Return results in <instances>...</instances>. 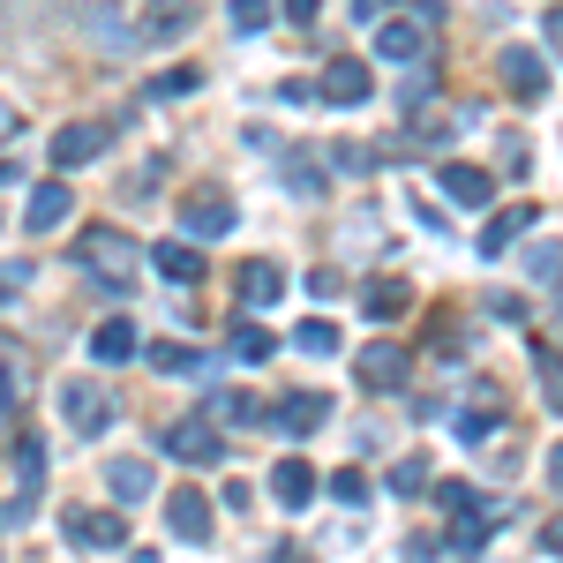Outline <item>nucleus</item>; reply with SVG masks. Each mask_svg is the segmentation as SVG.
Here are the masks:
<instances>
[{
  "label": "nucleus",
  "mask_w": 563,
  "mask_h": 563,
  "mask_svg": "<svg viewBox=\"0 0 563 563\" xmlns=\"http://www.w3.org/2000/svg\"><path fill=\"white\" fill-rule=\"evenodd\" d=\"M106 143H113V129H106V121H68V129L53 135V166H60V174L98 166V158H106Z\"/></svg>",
  "instance_id": "9"
},
{
  "label": "nucleus",
  "mask_w": 563,
  "mask_h": 563,
  "mask_svg": "<svg viewBox=\"0 0 563 563\" xmlns=\"http://www.w3.org/2000/svg\"><path fill=\"white\" fill-rule=\"evenodd\" d=\"M331 496H339V504H368V481L361 474H331Z\"/></svg>",
  "instance_id": "38"
},
{
  "label": "nucleus",
  "mask_w": 563,
  "mask_h": 563,
  "mask_svg": "<svg viewBox=\"0 0 563 563\" xmlns=\"http://www.w3.org/2000/svg\"><path fill=\"white\" fill-rule=\"evenodd\" d=\"M203 413H211L218 429H249V421H263V413H271V406H263L256 390H241V384H218Z\"/></svg>",
  "instance_id": "16"
},
{
  "label": "nucleus",
  "mask_w": 563,
  "mask_h": 563,
  "mask_svg": "<svg viewBox=\"0 0 563 563\" xmlns=\"http://www.w3.org/2000/svg\"><path fill=\"white\" fill-rule=\"evenodd\" d=\"M158 451L180 459V466H218V459H225V435H218L211 413H188V421H166V429H158Z\"/></svg>",
  "instance_id": "2"
},
{
  "label": "nucleus",
  "mask_w": 563,
  "mask_h": 563,
  "mask_svg": "<svg viewBox=\"0 0 563 563\" xmlns=\"http://www.w3.org/2000/svg\"><path fill=\"white\" fill-rule=\"evenodd\" d=\"M8 429H15V406H0V443H8Z\"/></svg>",
  "instance_id": "47"
},
{
  "label": "nucleus",
  "mask_w": 563,
  "mask_h": 563,
  "mask_svg": "<svg viewBox=\"0 0 563 563\" xmlns=\"http://www.w3.org/2000/svg\"><path fill=\"white\" fill-rule=\"evenodd\" d=\"M488 308H496L504 323H526V301H519V294H488Z\"/></svg>",
  "instance_id": "40"
},
{
  "label": "nucleus",
  "mask_w": 563,
  "mask_h": 563,
  "mask_svg": "<svg viewBox=\"0 0 563 563\" xmlns=\"http://www.w3.org/2000/svg\"><path fill=\"white\" fill-rule=\"evenodd\" d=\"M323 421H331V398H323V390H294V398H286L278 413H263V429H278L286 443H301V435H316Z\"/></svg>",
  "instance_id": "10"
},
{
  "label": "nucleus",
  "mask_w": 563,
  "mask_h": 563,
  "mask_svg": "<svg viewBox=\"0 0 563 563\" xmlns=\"http://www.w3.org/2000/svg\"><path fill=\"white\" fill-rule=\"evenodd\" d=\"M143 361H151L158 376H203V368H211V353H196V346H174V339H158V346H143Z\"/></svg>",
  "instance_id": "22"
},
{
  "label": "nucleus",
  "mask_w": 563,
  "mask_h": 563,
  "mask_svg": "<svg viewBox=\"0 0 563 563\" xmlns=\"http://www.w3.org/2000/svg\"><path fill=\"white\" fill-rule=\"evenodd\" d=\"M435 188H443V196H451V203H466V211H481V203H488V196H496V180L481 174V166H459V158H451V166H443V174H435Z\"/></svg>",
  "instance_id": "19"
},
{
  "label": "nucleus",
  "mask_w": 563,
  "mask_h": 563,
  "mask_svg": "<svg viewBox=\"0 0 563 563\" xmlns=\"http://www.w3.org/2000/svg\"><path fill=\"white\" fill-rule=\"evenodd\" d=\"M331 166H339V174H368V166H376V151H368V143H339V151H331Z\"/></svg>",
  "instance_id": "37"
},
{
  "label": "nucleus",
  "mask_w": 563,
  "mask_h": 563,
  "mask_svg": "<svg viewBox=\"0 0 563 563\" xmlns=\"http://www.w3.org/2000/svg\"><path fill=\"white\" fill-rule=\"evenodd\" d=\"M413 15H443V0H413Z\"/></svg>",
  "instance_id": "48"
},
{
  "label": "nucleus",
  "mask_w": 563,
  "mask_h": 563,
  "mask_svg": "<svg viewBox=\"0 0 563 563\" xmlns=\"http://www.w3.org/2000/svg\"><path fill=\"white\" fill-rule=\"evenodd\" d=\"M271 496H278L286 511H301L308 496H316V474H308V459H278V474H271Z\"/></svg>",
  "instance_id": "23"
},
{
  "label": "nucleus",
  "mask_w": 563,
  "mask_h": 563,
  "mask_svg": "<svg viewBox=\"0 0 563 563\" xmlns=\"http://www.w3.org/2000/svg\"><path fill=\"white\" fill-rule=\"evenodd\" d=\"M286 188L294 196H323V151H286Z\"/></svg>",
  "instance_id": "27"
},
{
  "label": "nucleus",
  "mask_w": 563,
  "mask_h": 563,
  "mask_svg": "<svg viewBox=\"0 0 563 563\" xmlns=\"http://www.w3.org/2000/svg\"><path fill=\"white\" fill-rule=\"evenodd\" d=\"M294 346H301V353H339V331H331L323 316H308L301 331H294Z\"/></svg>",
  "instance_id": "32"
},
{
  "label": "nucleus",
  "mask_w": 563,
  "mask_h": 563,
  "mask_svg": "<svg viewBox=\"0 0 563 563\" xmlns=\"http://www.w3.org/2000/svg\"><path fill=\"white\" fill-rule=\"evenodd\" d=\"M166 519H174V533H180V541H196V549L211 541V504H203L196 488H174V496H166Z\"/></svg>",
  "instance_id": "18"
},
{
  "label": "nucleus",
  "mask_w": 563,
  "mask_h": 563,
  "mask_svg": "<svg viewBox=\"0 0 563 563\" xmlns=\"http://www.w3.org/2000/svg\"><path fill=\"white\" fill-rule=\"evenodd\" d=\"M376 60L421 68L429 60V15H376Z\"/></svg>",
  "instance_id": "3"
},
{
  "label": "nucleus",
  "mask_w": 563,
  "mask_h": 563,
  "mask_svg": "<svg viewBox=\"0 0 563 563\" xmlns=\"http://www.w3.org/2000/svg\"><path fill=\"white\" fill-rule=\"evenodd\" d=\"M233 294H241V308L256 316V308H271L278 294H286V271H278V263H241V286H233Z\"/></svg>",
  "instance_id": "20"
},
{
  "label": "nucleus",
  "mask_w": 563,
  "mask_h": 563,
  "mask_svg": "<svg viewBox=\"0 0 563 563\" xmlns=\"http://www.w3.org/2000/svg\"><path fill=\"white\" fill-rule=\"evenodd\" d=\"M316 15H323V0H286V23H294V31H308Z\"/></svg>",
  "instance_id": "39"
},
{
  "label": "nucleus",
  "mask_w": 563,
  "mask_h": 563,
  "mask_svg": "<svg viewBox=\"0 0 563 563\" xmlns=\"http://www.w3.org/2000/svg\"><path fill=\"white\" fill-rule=\"evenodd\" d=\"M541 541H549V556H563V519H549V526H541Z\"/></svg>",
  "instance_id": "43"
},
{
  "label": "nucleus",
  "mask_w": 563,
  "mask_h": 563,
  "mask_svg": "<svg viewBox=\"0 0 563 563\" xmlns=\"http://www.w3.org/2000/svg\"><path fill=\"white\" fill-rule=\"evenodd\" d=\"M549 488H556V496H563V443H556V451H549Z\"/></svg>",
  "instance_id": "45"
},
{
  "label": "nucleus",
  "mask_w": 563,
  "mask_h": 563,
  "mask_svg": "<svg viewBox=\"0 0 563 563\" xmlns=\"http://www.w3.org/2000/svg\"><path fill=\"white\" fill-rule=\"evenodd\" d=\"M188 90H203V68H188V60H180V68H166V76H151L143 98H188Z\"/></svg>",
  "instance_id": "30"
},
{
  "label": "nucleus",
  "mask_w": 563,
  "mask_h": 563,
  "mask_svg": "<svg viewBox=\"0 0 563 563\" xmlns=\"http://www.w3.org/2000/svg\"><path fill=\"white\" fill-rule=\"evenodd\" d=\"M106 488H113L121 504H135V496H151V488H158V474H151L143 459H106Z\"/></svg>",
  "instance_id": "24"
},
{
  "label": "nucleus",
  "mask_w": 563,
  "mask_h": 563,
  "mask_svg": "<svg viewBox=\"0 0 563 563\" xmlns=\"http://www.w3.org/2000/svg\"><path fill=\"white\" fill-rule=\"evenodd\" d=\"M406 301H413V286H406V278H376V286H368V316H376V323H390Z\"/></svg>",
  "instance_id": "28"
},
{
  "label": "nucleus",
  "mask_w": 563,
  "mask_h": 563,
  "mask_svg": "<svg viewBox=\"0 0 563 563\" xmlns=\"http://www.w3.org/2000/svg\"><path fill=\"white\" fill-rule=\"evenodd\" d=\"M60 533H68L76 549H98V556H106V549H129V519H121V511H90V504H76V511L60 519Z\"/></svg>",
  "instance_id": "7"
},
{
  "label": "nucleus",
  "mask_w": 563,
  "mask_h": 563,
  "mask_svg": "<svg viewBox=\"0 0 563 563\" xmlns=\"http://www.w3.org/2000/svg\"><path fill=\"white\" fill-rule=\"evenodd\" d=\"M38 488H45V443L31 435V443H15V488H8L0 519H8V526H23V519H31V504H38Z\"/></svg>",
  "instance_id": "6"
},
{
  "label": "nucleus",
  "mask_w": 563,
  "mask_h": 563,
  "mask_svg": "<svg viewBox=\"0 0 563 563\" xmlns=\"http://www.w3.org/2000/svg\"><path fill=\"white\" fill-rule=\"evenodd\" d=\"M225 353H233V361H271V353H278V339L263 331L256 316H241V323L225 331Z\"/></svg>",
  "instance_id": "26"
},
{
  "label": "nucleus",
  "mask_w": 563,
  "mask_h": 563,
  "mask_svg": "<svg viewBox=\"0 0 563 563\" xmlns=\"http://www.w3.org/2000/svg\"><path fill=\"white\" fill-rule=\"evenodd\" d=\"M31 390H38V361L0 331V406H15V413H23V398H31Z\"/></svg>",
  "instance_id": "12"
},
{
  "label": "nucleus",
  "mask_w": 563,
  "mask_h": 563,
  "mask_svg": "<svg viewBox=\"0 0 563 563\" xmlns=\"http://www.w3.org/2000/svg\"><path fill=\"white\" fill-rule=\"evenodd\" d=\"M68 211H76L68 180H38V188H31V203H23V225H31V233H60Z\"/></svg>",
  "instance_id": "14"
},
{
  "label": "nucleus",
  "mask_w": 563,
  "mask_h": 563,
  "mask_svg": "<svg viewBox=\"0 0 563 563\" xmlns=\"http://www.w3.org/2000/svg\"><path fill=\"white\" fill-rule=\"evenodd\" d=\"M496 76L519 90V98H549V60L533 53V45H504V60H496Z\"/></svg>",
  "instance_id": "13"
},
{
  "label": "nucleus",
  "mask_w": 563,
  "mask_h": 563,
  "mask_svg": "<svg viewBox=\"0 0 563 563\" xmlns=\"http://www.w3.org/2000/svg\"><path fill=\"white\" fill-rule=\"evenodd\" d=\"M8 180H15V158H0V188H8Z\"/></svg>",
  "instance_id": "49"
},
{
  "label": "nucleus",
  "mask_w": 563,
  "mask_h": 563,
  "mask_svg": "<svg viewBox=\"0 0 563 563\" xmlns=\"http://www.w3.org/2000/svg\"><path fill=\"white\" fill-rule=\"evenodd\" d=\"M353 376H361V390H398L413 376V361H406L398 339H368V346L353 353Z\"/></svg>",
  "instance_id": "5"
},
{
  "label": "nucleus",
  "mask_w": 563,
  "mask_h": 563,
  "mask_svg": "<svg viewBox=\"0 0 563 563\" xmlns=\"http://www.w3.org/2000/svg\"><path fill=\"white\" fill-rule=\"evenodd\" d=\"M541 31H549V45L563 53V8H549V23H541Z\"/></svg>",
  "instance_id": "44"
},
{
  "label": "nucleus",
  "mask_w": 563,
  "mask_h": 563,
  "mask_svg": "<svg viewBox=\"0 0 563 563\" xmlns=\"http://www.w3.org/2000/svg\"><path fill=\"white\" fill-rule=\"evenodd\" d=\"M180 225H188L196 241H225V233H233V196H218V188H203V196H188V211H180Z\"/></svg>",
  "instance_id": "15"
},
{
  "label": "nucleus",
  "mask_w": 563,
  "mask_h": 563,
  "mask_svg": "<svg viewBox=\"0 0 563 563\" xmlns=\"http://www.w3.org/2000/svg\"><path fill=\"white\" fill-rule=\"evenodd\" d=\"M353 8H361V15H368V23H376V15H384L390 0H353Z\"/></svg>",
  "instance_id": "46"
},
{
  "label": "nucleus",
  "mask_w": 563,
  "mask_h": 563,
  "mask_svg": "<svg viewBox=\"0 0 563 563\" xmlns=\"http://www.w3.org/2000/svg\"><path fill=\"white\" fill-rule=\"evenodd\" d=\"M225 15H233V31H263V23L278 15V0H233Z\"/></svg>",
  "instance_id": "33"
},
{
  "label": "nucleus",
  "mask_w": 563,
  "mask_h": 563,
  "mask_svg": "<svg viewBox=\"0 0 563 563\" xmlns=\"http://www.w3.org/2000/svg\"><path fill=\"white\" fill-rule=\"evenodd\" d=\"M435 504L451 511V541H481L488 526L504 519L496 504H481V488H466V481H435Z\"/></svg>",
  "instance_id": "4"
},
{
  "label": "nucleus",
  "mask_w": 563,
  "mask_h": 563,
  "mask_svg": "<svg viewBox=\"0 0 563 563\" xmlns=\"http://www.w3.org/2000/svg\"><path fill=\"white\" fill-rule=\"evenodd\" d=\"M135 353H143V339H135L129 316H113V323L90 331V361H98V368H121V361H135Z\"/></svg>",
  "instance_id": "17"
},
{
  "label": "nucleus",
  "mask_w": 563,
  "mask_h": 563,
  "mask_svg": "<svg viewBox=\"0 0 563 563\" xmlns=\"http://www.w3.org/2000/svg\"><path fill=\"white\" fill-rule=\"evenodd\" d=\"M76 263H84V271H98L113 294H129L135 271H143V249H135L121 225H90V233H76Z\"/></svg>",
  "instance_id": "1"
},
{
  "label": "nucleus",
  "mask_w": 563,
  "mask_h": 563,
  "mask_svg": "<svg viewBox=\"0 0 563 563\" xmlns=\"http://www.w3.org/2000/svg\"><path fill=\"white\" fill-rule=\"evenodd\" d=\"M526 225H533V203H519V211H496V218H488V233H481V256H511V241H519Z\"/></svg>",
  "instance_id": "25"
},
{
  "label": "nucleus",
  "mask_w": 563,
  "mask_h": 563,
  "mask_svg": "<svg viewBox=\"0 0 563 563\" xmlns=\"http://www.w3.org/2000/svg\"><path fill=\"white\" fill-rule=\"evenodd\" d=\"M421 106H435V84L429 76H406L398 84V113H421Z\"/></svg>",
  "instance_id": "34"
},
{
  "label": "nucleus",
  "mask_w": 563,
  "mask_h": 563,
  "mask_svg": "<svg viewBox=\"0 0 563 563\" xmlns=\"http://www.w3.org/2000/svg\"><path fill=\"white\" fill-rule=\"evenodd\" d=\"M60 413H68V429H76V435H106V429H113V390L84 376V384L60 390Z\"/></svg>",
  "instance_id": "8"
},
{
  "label": "nucleus",
  "mask_w": 563,
  "mask_h": 563,
  "mask_svg": "<svg viewBox=\"0 0 563 563\" xmlns=\"http://www.w3.org/2000/svg\"><path fill=\"white\" fill-rule=\"evenodd\" d=\"M316 98H323V106H368V98H376V84H368V60H353V53H339V60L323 68V84H316Z\"/></svg>",
  "instance_id": "11"
},
{
  "label": "nucleus",
  "mask_w": 563,
  "mask_h": 563,
  "mask_svg": "<svg viewBox=\"0 0 563 563\" xmlns=\"http://www.w3.org/2000/svg\"><path fill=\"white\" fill-rule=\"evenodd\" d=\"M278 106H316V84H278Z\"/></svg>",
  "instance_id": "42"
},
{
  "label": "nucleus",
  "mask_w": 563,
  "mask_h": 563,
  "mask_svg": "<svg viewBox=\"0 0 563 563\" xmlns=\"http://www.w3.org/2000/svg\"><path fill=\"white\" fill-rule=\"evenodd\" d=\"M151 263H158V278H174V286H196V278H203V249H196V241H158Z\"/></svg>",
  "instance_id": "21"
},
{
  "label": "nucleus",
  "mask_w": 563,
  "mask_h": 563,
  "mask_svg": "<svg viewBox=\"0 0 563 563\" xmlns=\"http://www.w3.org/2000/svg\"><path fill=\"white\" fill-rule=\"evenodd\" d=\"M15 135H23V106H8V98H0V143H15Z\"/></svg>",
  "instance_id": "41"
},
{
  "label": "nucleus",
  "mask_w": 563,
  "mask_h": 563,
  "mask_svg": "<svg viewBox=\"0 0 563 563\" xmlns=\"http://www.w3.org/2000/svg\"><path fill=\"white\" fill-rule=\"evenodd\" d=\"M429 488V459H398L390 466V496H421Z\"/></svg>",
  "instance_id": "31"
},
{
  "label": "nucleus",
  "mask_w": 563,
  "mask_h": 563,
  "mask_svg": "<svg viewBox=\"0 0 563 563\" xmlns=\"http://www.w3.org/2000/svg\"><path fill=\"white\" fill-rule=\"evenodd\" d=\"M519 271H526V278H541V286H556V278H563V249H556V241H533Z\"/></svg>",
  "instance_id": "29"
},
{
  "label": "nucleus",
  "mask_w": 563,
  "mask_h": 563,
  "mask_svg": "<svg viewBox=\"0 0 563 563\" xmlns=\"http://www.w3.org/2000/svg\"><path fill=\"white\" fill-rule=\"evenodd\" d=\"M23 294H31V271L23 263H0V308H15Z\"/></svg>",
  "instance_id": "36"
},
{
  "label": "nucleus",
  "mask_w": 563,
  "mask_h": 563,
  "mask_svg": "<svg viewBox=\"0 0 563 563\" xmlns=\"http://www.w3.org/2000/svg\"><path fill=\"white\" fill-rule=\"evenodd\" d=\"M451 429H459V443H488L496 435V413H451Z\"/></svg>",
  "instance_id": "35"
}]
</instances>
